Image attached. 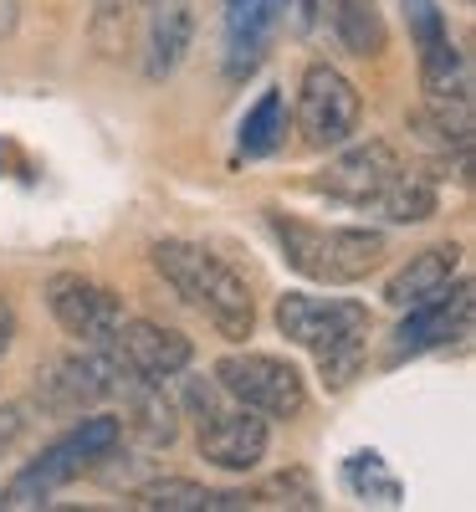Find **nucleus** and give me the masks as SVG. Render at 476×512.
<instances>
[{"mask_svg":"<svg viewBox=\"0 0 476 512\" xmlns=\"http://www.w3.org/2000/svg\"><path fill=\"white\" fill-rule=\"evenodd\" d=\"M149 262L221 338H231V344L251 338V328H256V297H251V282L226 262V256H215V251H205L195 241H175V236H169V241L149 246Z\"/></svg>","mask_w":476,"mask_h":512,"instance_id":"f257e3e1","label":"nucleus"},{"mask_svg":"<svg viewBox=\"0 0 476 512\" xmlns=\"http://www.w3.org/2000/svg\"><path fill=\"white\" fill-rule=\"evenodd\" d=\"M47 308L57 318V328L77 344H113V333L123 328V297L82 272H57L47 282Z\"/></svg>","mask_w":476,"mask_h":512,"instance_id":"9b49d317","label":"nucleus"},{"mask_svg":"<svg viewBox=\"0 0 476 512\" xmlns=\"http://www.w3.org/2000/svg\"><path fill=\"white\" fill-rule=\"evenodd\" d=\"M282 134H287V103H282V88H267L241 118V134H236V149L246 159H267L282 149Z\"/></svg>","mask_w":476,"mask_h":512,"instance_id":"6ab92c4d","label":"nucleus"},{"mask_svg":"<svg viewBox=\"0 0 476 512\" xmlns=\"http://www.w3.org/2000/svg\"><path fill=\"white\" fill-rule=\"evenodd\" d=\"M113 349L128 364V374L154 379V384L185 374L190 359H195V344L180 328H164V323H149V318H123V328L113 333Z\"/></svg>","mask_w":476,"mask_h":512,"instance_id":"ddd939ff","label":"nucleus"},{"mask_svg":"<svg viewBox=\"0 0 476 512\" xmlns=\"http://www.w3.org/2000/svg\"><path fill=\"white\" fill-rule=\"evenodd\" d=\"M185 405L195 410V425H200V456L210 466H221L231 477H246L267 461L272 451V425L267 415H256L246 405H221V384H190Z\"/></svg>","mask_w":476,"mask_h":512,"instance_id":"39448f33","label":"nucleus"},{"mask_svg":"<svg viewBox=\"0 0 476 512\" xmlns=\"http://www.w3.org/2000/svg\"><path fill=\"white\" fill-rule=\"evenodd\" d=\"M374 210L389 221V226H420L441 210V190L430 175H415V169H400L374 200Z\"/></svg>","mask_w":476,"mask_h":512,"instance_id":"f3484780","label":"nucleus"},{"mask_svg":"<svg viewBox=\"0 0 476 512\" xmlns=\"http://www.w3.org/2000/svg\"><path fill=\"white\" fill-rule=\"evenodd\" d=\"M338 149H343V154H338L328 169H318L313 190L328 195V200H338V205H354V210H369V205L379 200V190L405 169L400 154H395V144H384V139L338 144Z\"/></svg>","mask_w":476,"mask_h":512,"instance_id":"f8f14e48","label":"nucleus"},{"mask_svg":"<svg viewBox=\"0 0 476 512\" xmlns=\"http://www.w3.org/2000/svg\"><path fill=\"white\" fill-rule=\"evenodd\" d=\"M364 98L333 62H308L297 88V128L308 149H338L359 134Z\"/></svg>","mask_w":476,"mask_h":512,"instance_id":"6e6552de","label":"nucleus"},{"mask_svg":"<svg viewBox=\"0 0 476 512\" xmlns=\"http://www.w3.org/2000/svg\"><path fill=\"white\" fill-rule=\"evenodd\" d=\"M410 41L420 52V88L430 103L471 108V57L456 47V36L446 26V11L436 0H400Z\"/></svg>","mask_w":476,"mask_h":512,"instance_id":"0eeeda50","label":"nucleus"},{"mask_svg":"<svg viewBox=\"0 0 476 512\" xmlns=\"http://www.w3.org/2000/svg\"><path fill=\"white\" fill-rule=\"evenodd\" d=\"M21 431H26V410L21 405H0V456L21 441Z\"/></svg>","mask_w":476,"mask_h":512,"instance_id":"5701e85b","label":"nucleus"},{"mask_svg":"<svg viewBox=\"0 0 476 512\" xmlns=\"http://www.w3.org/2000/svg\"><path fill=\"white\" fill-rule=\"evenodd\" d=\"M128 364L118 359L113 344H82L77 354L57 359L47 374H41V405L47 410H88L98 400H113L128 390Z\"/></svg>","mask_w":476,"mask_h":512,"instance_id":"1a4fd4ad","label":"nucleus"},{"mask_svg":"<svg viewBox=\"0 0 476 512\" xmlns=\"http://www.w3.org/2000/svg\"><path fill=\"white\" fill-rule=\"evenodd\" d=\"M16 303H11V297L6 292H0V364H6V354H11V344H16Z\"/></svg>","mask_w":476,"mask_h":512,"instance_id":"b1692460","label":"nucleus"},{"mask_svg":"<svg viewBox=\"0 0 476 512\" xmlns=\"http://www.w3.org/2000/svg\"><path fill=\"white\" fill-rule=\"evenodd\" d=\"M287 0H226V77L256 72L282 26Z\"/></svg>","mask_w":476,"mask_h":512,"instance_id":"4468645a","label":"nucleus"},{"mask_svg":"<svg viewBox=\"0 0 476 512\" xmlns=\"http://www.w3.org/2000/svg\"><path fill=\"white\" fill-rule=\"evenodd\" d=\"M195 41V11L190 0H154V16H149V47H144V72L154 82H164L175 72Z\"/></svg>","mask_w":476,"mask_h":512,"instance_id":"dca6fc26","label":"nucleus"},{"mask_svg":"<svg viewBox=\"0 0 476 512\" xmlns=\"http://www.w3.org/2000/svg\"><path fill=\"white\" fill-rule=\"evenodd\" d=\"M272 318L287 344L308 349L318 359L328 390H343L359 374L369 328H374L364 303H354V297H318V292H282Z\"/></svg>","mask_w":476,"mask_h":512,"instance_id":"f03ea898","label":"nucleus"},{"mask_svg":"<svg viewBox=\"0 0 476 512\" xmlns=\"http://www.w3.org/2000/svg\"><path fill=\"white\" fill-rule=\"evenodd\" d=\"M215 384H221L226 400L267 420H297L308 410V379H302L297 364L277 354H226L215 364Z\"/></svg>","mask_w":476,"mask_h":512,"instance_id":"423d86ee","label":"nucleus"},{"mask_svg":"<svg viewBox=\"0 0 476 512\" xmlns=\"http://www.w3.org/2000/svg\"><path fill=\"white\" fill-rule=\"evenodd\" d=\"M139 512H215V492L190 482V477H154L149 487L134 492Z\"/></svg>","mask_w":476,"mask_h":512,"instance_id":"aec40b11","label":"nucleus"},{"mask_svg":"<svg viewBox=\"0 0 476 512\" xmlns=\"http://www.w3.org/2000/svg\"><path fill=\"white\" fill-rule=\"evenodd\" d=\"M461 246L456 241H441V246H425V251H415L410 262L384 282V303L389 308H415V303H425L430 292H441L446 282H456L461 277Z\"/></svg>","mask_w":476,"mask_h":512,"instance_id":"2eb2a0df","label":"nucleus"},{"mask_svg":"<svg viewBox=\"0 0 476 512\" xmlns=\"http://www.w3.org/2000/svg\"><path fill=\"white\" fill-rule=\"evenodd\" d=\"M267 226L282 246V262L323 287H354L389 256L384 231L369 226H313L287 210H267Z\"/></svg>","mask_w":476,"mask_h":512,"instance_id":"7ed1b4c3","label":"nucleus"},{"mask_svg":"<svg viewBox=\"0 0 476 512\" xmlns=\"http://www.w3.org/2000/svg\"><path fill=\"white\" fill-rule=\"evenodd\" d=\"M118 441H123V420L118 415H88V420H77L67 436H57L36 461H26L21 472L6 482L0 507H41L57 487L77 482L82 472H93L98 461H108L118 451Z\"/></svg>","mask_w":476,"mask_h":512,"instance_id":"20e7f679","label":"nucleus"},{"mask_svg":"<svg viewBox=\"0 0 476 512\" xmlns=\"http://www.w3.org/2000/svg\"><path fill=\"white\" fill-rule=\"evenodd\" d=\"M251 507H323V497L308 472H287V477H272L267 487H256Z\"/></svg>","mask_w":476,"mask_h":512,"instance_id":"4be33fe9","label":"nucleus"},{"mask_svg":"<svg viewBox=\"0 0 476 512\" xmlns=\"http://www.w3.org/2000/svg\"><path fill=\"white\" fill-rule=\"evenodd\" d=\"M328 21H333V36H338L354 57H379V52H384L379 0H328Z\"/></svg>","mask_w":476,"mask_h":512,"instance_id":"a211bd4d","label":"nucleus"},{"mask_svg":"<svg viewBox=\"0 0 476 512\" xmlns=\"http://www.w3.org/2000/svg\"><path fill=\"white\" fill-rule=\"evenodd\" d=\"M21 26V0H0V41Z\"/></svg>","mask_w":476,"mask_h":512,"instance_id":"393cba45","label":"nucleus"},{"mask_svg":"<svg viewBox=\"0 0 476 512\" xmlns=\"http://www.w3.org/2000/svg\"><path fill=\"white\" fill-rule=\"evenodd\" d=\"M466 333H471V282L456 277L441 292H430L425 303L405 308V318L395 328V344H389V364H405L415 354L446 349V344H456V338H466Z\"/></svg>","mask_w":476,"mask_h":512,"instance_id":"9d476101","label":"nucleus"},{"mask_svg":"<svg viewBox=\"0 0 476 512\" xmlns=\"http://www.w3.org/2000/svg\"><path fill=\"white\" fill-rule=\"evenodd\" d=\"M343 487H349L354 497L379 502V507H395L400 502V482L384 472V456H374V451H359V456L343 461Z\"/></svg>","mask_w":476,"mask_h":512,"instance_id":"412c9836","label":"nucleus"}]
</instances>
